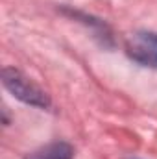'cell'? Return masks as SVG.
<instances>
[{
  "label": "cell",
  "mask_w": 157,
  "mask_h": 159,
  "mask_svg": "<svg viewBox=\"0 0 157 159\" xmlns=\"http://www.w3.org/2000/svg\"><path fill=\"white\" fill-rule=\"evenodd\" d=\"M2 85L20 102L34 106V107H41V109H48L50 107V100L46 96L44 91H41L39 87L26 78L20 70L13 69V67H6L2 70Z\"/></svg>",
  "instance_id": "cell-1"
},
{
  "label": "cell",
  "mask_w": 157,
  "mask_h": 159,
  "mask_svg": "<svg viewBox=\"0 0 157 159\" xmlns=\"http://www.w3.org/2000/svg\"><path fill=\"white\" fill-rule=\"evenodd\" d=\"M126 54L142 67L157 69V34L141 30L126 39Z\"/></svg>",
  "instance_id": "cell-2"
},
{
  "label": "cell",
  "mask_w": 157,
  "mask_h": 159,
  "mask_svg": "<svg viewBox=\"0 0 157 159\" xmlns=\"http://www.w3.org/2000/svg\"><path fill=\"white\" fill-rule=\"evenodd\" d=\"M24 159H74V148L65 141H56L30 152Z\"/></svg>",
  "instance_id": "cell-3"
}]
</instances>
